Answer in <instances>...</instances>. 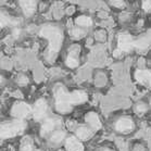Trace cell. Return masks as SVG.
<instances>
[{"label":"cell","instance_id":"4316f807","mask_svg":"<svg viewBox=\"0 0 151 151\" xmlns=\"http://www.w3.org/2000/svg\"><path fill=\"white\" fill-rule=\"evenodd\" d=\"M103 151H111V150H109V149H104Z\"/></svg>","mask_w":151,"mask_h":151},{"label":"cell","instance_id":"cb8c5ba5","mask_svg":"<svg viewBox=\"0 0 151 151\" xmlns=\"http://www.w3.org/2000/svg\"><path fill=\"white\" fill-rule=\"evenodd\" d=\"M111 4H112V6H114V7H120V8H123L124 6H125V4H124L123 1H120V0H117V1H112Z\"/></svg>","mask_w":151,"mask_h":151},{"label":"cell","instance_id":"6da1fadb","mask_svg":"<svg viewBox=\"0 0 151 151\" xmlns=\"http://www.w3.org/2000/svg\"><path fill=\"white\" fill-rule=\"evenodd\" d=\"M40 35L42 37L47 38L49 40V48H48V59L51 61L52 58H55L57 52L60 50L62 44V33L58 27L46 25L40 29Z\"/></svg>","mask_w":151,"mask_h":151},{"label":"cell","instance_id":"7a4b0ae2","mask_svg":"<svg viewBox=\"0 0 151 151\" xmlns=\"http://www.w3.org/2000/svg\"><path fill=\"white\" fill-rule=\"evenodd\" d=\"M25 129V123L23 121L17 120L13 122H6L1 125V138H10L23 133Z\"/></svg>","mask_w":151,"mask_h":151},{"label":"cell","instance_id":"e0dca14e","mask_svg":"<svg viewBox=\"0 0 151 151\" xmlns=\"http://www.w3.org/2000/svg\"><path fill=\"white\" fill-rule=\"evenodd\" d=\"M19 22L15 20H13L12 17H7L6 14H1V22H0V24H1V27H4V26H7L8 24H12V25H17Z\"/></svg>","mask_w":151,"mask_h":151},{"label":"cell","instance_id":"ba28073f","mask_svg":"<svg viewBox=\"0 0 151 151\" xmlns=\"http://www.w3.org/2000/svg\"><path fill=\"white\" fill-rule=\"evenodd\" d=\"M136 79H137L138 83H140L141 85L148 86V87H151V73L149 71H146V70H138L136 74Z\"/></svg>","mask_w":151,"mask_h":151},{"label":"cell","instance_id":"2e32d148","mask_svg":"<svg viewBox=\"0 0 151 151\" xmlns=\"http://www.w3.org/2000/svg\"><path fill=\"white\" fill-rule=\"evenodd\" d=\"M76 24L79 25V26H90L93 24V21L89 17L82 15V17H78L76 19Z\"/></svg>","mask_w":151,"mask_h":151},{"label":"cell","instance_id":"277c9868","mask_svg":"<svg viewBox=\"0 0 151 151\" xmlns=\"http://www.w3.org/2000/svg\"><path fill=\"white\" fill-rule=\"evenodd\" d=\"M119 49H117L114 55H119L120 53L129 51L134 47V41L128 34H120L119 35Z\"/></svg>","mask_w":151,"mask_h":151},{"label":"cell","instance_id":"603a6c76","mask_svg":"<svg viewBox=\"0 0 151 151\" xmlns=\"http://www.w3.org/2000/svg\"><path fill=\"white\" fill-rule=\"evenodd\" d=\"M142 8H144L145 11H151V1H144Z\"/></svg>","mask_w":151,"mask_h":151},{"label":"cell","instance_id":"d4e9b609","mask_svg":"<svg viewBox=\"0 0 151 151\" xmlns=\"http://www.w3.org/2000/svg\"><path fill=\"white\" fill-rule=\"evenodd\" d=\"M28 79L25 77V76H20V79L17 78V83L19 84H27Z\"/></svg>","mask_w":151,"mask_h":151},{"label":"cell","instance_id":"ac0fdd59","mask_svg":"<svg viewBox=\"0 0 151 151\" xmlns=\"http://www.w3.org/2000/svg\"><path fill=\"white\" fill-rule=\"evenodd\" d=\"M65 138V133L62 131H58L53 133V135L51 136V141L53 144H59V142H61L63 139Z\"/></svg>","mask_w":151,"mask_h":151},{"label":"cell","instance_id":"484cf974","mask_svg":"<svg viewBox=\"0 0 151 151\" xmlns=\"http://www.w3.org/2000/svg\"><path fill=\"white\" fill-rule=\"evenodd\" d=\"M19 34H20V29H19V28H15V29L13 31V35L15 36V37H17Z\"/></svg>","mask_w":151,"mask_h":151},{"label":"cell","instance_id":"44dd1931","mask_svg":"<svg viewBox=\"0 0 151 151\" xmlns=\"http://www.w3.org/2000/svg\"><path fill=\"white\" fill-rule=\"evenodd\" d=\"M70 34L73 38L79 39V38H83L85 36V31H83L82 28H73L72 31L70 32Z\"/></svg>","mask_w":151,"mask_h":151},{"label":"cell","instance_id":"9a60e30c","mask_svg":"<svg viewBox=\"0 0 151 151\" xmlns=\"http://www.w3.org/2000/svg\"><path fill=\"white\" fill-rule=\"evenodd\" d=\"M33 150V141L29 137H25L21 141L20 151H32Z\"/></svg>","mask_w":151,"mask_h":151},{"label":"cell","instance_id":"30bf717a","mask_svg":"<svg viewBox=\"0 0 151 151\" xmlns=\"http://www.w3.org/2000/svg\"><path fill=\"white\" fill-rule=\"evenodd\" d=\"M20 4L23 11H24L25 15H32V14L34 13L35 10H36V7H37V4H36V1H25V0H22L20 1Z\"/></svg>","mask_w":151,"mask_h":151},{"label":"cell","instance_id":"9c48e42d","mask_svg":"<svg viewBox=\"0 0 151 151\" xmlns=\"http://www.w3.org/2000/svg\"><path fill=\"white\" fill-rule=\"evenodd\" d=\"M65 146L69 151H84V146L82 145V142L74 137L68 138Z\"/></svg>","mask_w":151,"mask_h":151},{"label":"cell","instance_id":"7402d4cb","mask_svg":"<svg viewBox=\"0 0 151 151\" xmlns=\"http://www.w3.org/2000/svg\"><path fill=\"white\" fill-rule=\"evenodd\" d=\"M136 111H137L138 113H144L147 111V106L145 104V103H138L137 106H136Z\"/></svg>","mask_w":151,"mask_h":151},{"label":"cell","instance_id":"3957f363","mask_svg":"<svg viewBox=\"0 0 151 151\" xmlns=\"http://www.w3.org/2000/svg\"><path fill=\"white\" fill-rule=\"evenodd\" d=\"M71 99L70 95L68 93L64 88H59L55 93V108L60 113H66L70 112L72 106H71Z\"/></svg>","mask_w":151,"mask_h":151},{"label":"cell","instance_id":"ffe728a7","mask_svg":"<svg viewBox=\"0 0 151 151\" xmlns=\"http://www.w3.org/2000/svg\"><path fill=\"white\" fill-rule=\"evenodd\" d=\"M150 44V39H149V36H145L141 39L137 41H134V46L135 47H138V48H145L147 47L148 45Z\"/></svg>","mask_w":151,"mask_h":151},{"label":"cell","instance_id":"52a82bcc","mask_svg":"<svg viewBox=\"0 0 151 151\" xmlns=\"http://www.w3.org/2000/svg\"><path fill=\"white\" fill-rule=\"evenodd\" d=\"M115 128H116V131L121 132V133H128L132 129H134V122L131 119L123 117V119H120L116 122Z\"/></svg>","mask_w":151,"mask_h":151},{"label":"cell","instance_id":"5b68a950","mask_svg":"<svg viewBox=\"0 0 151 151\" xmlns=\"http://www.w3.org/2000/svg\"><path fill=\"white\" fill-rule=\"evenodd\" d=\"M11 113H12V115L14 117L21 120V119H25V117L29 116V114L32 113V110L31 106H28V104H26L24 102H19L17 104H14Z\"/></svg>","mask_w":151,"mask_h":151},{"label":"cell","instance_id":"8fae6325","mask_svg":"<svg viewBox=\"0 0 151 151\" xmlns=\"http://www.w3.org/2000/svg\"><path fill=\"white\" fill-rule=\"evenodd\" d=\"M70 99H71V103L72 104H79V103L85 102L87 100V95L84 91H74L70 95Z\"/></svg>","mask_w":151,"mask_h":151},{"label":"cell","instance_id":"d6986e66","mask_svg":"<svg viewBox=\"0 0 151 151\" xmlns=\"http://www.w3.org/2000/svg\"><path fill=\"white\" fill-rule=\"evenodd\" d=\"M66 65L73 69V68H76V66L78 65V61H77V58H76L75 55H73V52H71L69 55V57L66 58Z\"/></svg>","mask_w":151,"mask_h":151},{"label":"cell","instance_id":"7c38bea8","mask_svg":"<svg viewBox=\"0 0 151 151\" xmlns=\"http://www.w3.org/2000/svg\"><path fill=\"white\" fill-rule=\"evenodd\" d=\"M86 121H87V123H89V125L93 129H99L101 127V122L96 113H93V112L88 113L86 115Z\"/></svg>","mask_w":151,"mask_h":151},{"label":"cell","instance_id":"8992f818","mask_svg":"<svg viewBox=\"0 0 151 151\" xmlns=\"http://www.w3.org/2000/svg\"><path fill=\"white\" fill-rule=\"evenodd\" d=\"M46 112H47V102L45 100L39 99L37 102L35 103L34 106V119L37 121H40L42 117L45 116Z\"/></svg>","mask_w":151,"mask_h":151},{"label":"cell","instance_id":"4fadbf2b","mask_svg":"<svg viewBox=\"0 0 151 151\" xmlns=\"http://www.w3.org/2000/svg\"><path fill=\"white\" fill-rule=\"evenodd\" d=\"M55 126V120H47L45 121V123L42 124V126H41V134L42 135H47L49 134L50 132L53 131V128Z\"/></svg>","mask_w":151,"mask_h":151},{"label":"cell","instance_id":"5bb4252c","mask_svg":"<svg viewBox=\"0 0 151 151\" xmlns=\"http://www.w3.org/2000/svg\"><path fill=\"white\" fill-rule=\"evenodd\" d=\"M76 135H77V137L79 138V139H87V138H89L90 136H91V132H90V129H88L87 127L85 126H82L79 127V128H77V131H76Z\"/></svg>","mask_w":151,"mask_h":151}]
</instances>
